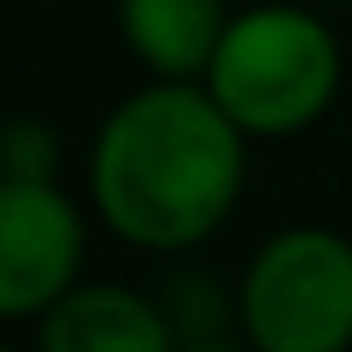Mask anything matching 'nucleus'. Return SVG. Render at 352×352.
I'll return each instance as SVG.
<instances>
[{"label":"nucleus","instance_id":"1","mask_svg":"<svg viewBox=\"0 0 352 352\" xmlns=\"http://www.w3.org/2000/svg\"><path fill=\"white\" fill-rule=\"evenodd\" d=\"M247 129L206 82L153 76L106 112L88 159L94 212L118 241L188 252L235 212L247 188Z\"/></svg>","mask_w":352,"mask_h":352},{"label":"nucleus","instance_id":"2","mask_svg":"<svg viewBox=\"0 0 352 352\" xmlns=\"http://www.w3.org/2000/svg\"><path fill=\"white\" fill-rule=\"evenodd\" d=\"M200 82L252 141L305 135L340 94V41L305 6H247L229 18Z\"/></svg>","mask_w":352,"mask_h":352},{"label":"nucleus","instance_id":"3","mask_svg":"<svg viewBox=\"0 0 352 352\" xmlns=\"http://www.w3.org/2000/svg\"><path fill=\"white\" fill-rule=\"evenodd\" d=\"M241 329L258 352L352 346V241L323 223L270 235L241 276Z\"/></svg>","mask_w":352,"mask_h":352},{"label":"nucleus","instance_id":"4","mask_svg":"<svg viewBox=\"0 0 352 352\" xmlns=\"http://www.w3.org/2000/svg\"><path fill=\"white\" fill-rule=\"evenodd\" d=\"M82 270V212L53 176L0 182V317L30 323Z\"/></svg>","mask_w":352,"mask_h":352},{"label":"nucleus","instance_id":"5","mask_svg":"<svg viewBox=\"0 0 352 352\" xmlns=\"http://www.w3.org/2000/svg\"><path fill=\"white\" fill-rule=\"evenodd\" d=\"M47 352H164L176 340L159 300L124 282H76L36 317Z\"/></svg>","mask_w":352,"mask_h":352},{"label":"nucleus","instance_id":"6","mask_svg":"<svg viewBox=\"0 0 352 352\" xmlns=\"http://www.w3.org/2000/svg\"><path fill=\"white\" fill-rule=\"evenodd\" d=\"M229 30L223 0H118V36L153 76L200 82Z\"/></svg>","mask_w":352,"mask_h":352},{"label":"nucleus","instance_id":"7","mask_svg":"<svg viewBox=\"0 0 352 352\" xmlns=\"http://www.w3.org/2000/svg\"><path fill=\"white\" fill-rule=\"evenodd\" d=\"M53 164H59V135L36 118H18L6 129V176H36L41 182V176H53Z\"/></svg>","mask_w":352,"mask_h":352}]
</instances>
